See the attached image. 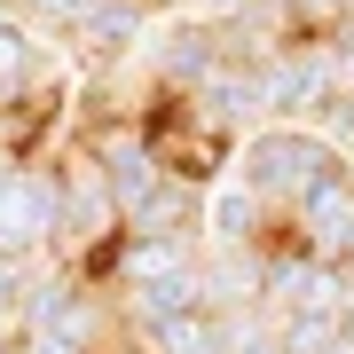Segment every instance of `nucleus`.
<instances>
[{"instance_id": "obj_7", "label": "nucleus", "mask_w": 354, "mask_h": 354, "mask_svg": "<svg viewBox=\"0 0 354 354\" xmlns=\"http://www.w3.org/2000/svg\"><path fill=\"white\" fill-rule=\"evenodd\" d=\"M134 346L142 354H228V315H221V307H189V315L142 330Z\"/></svg>"}, {"instance_id": "obj_6", "label": "nucleus", "mask_w": 354, "mask_h": 354, "mask_svg": "<svg viewBox=\"0 0 354 354\" xmlns=\"http://www.w3.org/2000/svg\"><path fill=\"white\" fill-rule=\"evenodd\" d=\"M276 236H283V213L260 189H244L236 174H221L213 189H205V244H221V252H252V244H276Z\"/></svg>"}, {"instance_id": "obj_3", "label": "nucleus", "mask_w": 354, "mask_h": 354, "mask_svg": "<svg viewBox=\"0 0 354 354\" xmlns=\"http://www.w3.org/2000/svg\"><path fill=\"white\" fill-rule=\"evenodd\" d=\"M330 95H339V48H330V39H291L276 64L260 71L268 127H315Z\"/></svg>"}, {"instance_id": "obj_1", "label": "nucleus", "mask_w": 354, "mask_h": 354, "mask_svg": "<svg viewBox=\"0 0 354 354\" xmlns=\"http://www.w3.org/2000/svg\"><path fill=\"white\" fill-rule=\"evenodd\" d=\"M339 158H346V150H330L315 127H260V134L236 150V165H228V174H236L244 189H260V197L291 221V205L307 197V181H315L323 165H339Z\"/></svg>"}, {"instance_id": "obj_8", "label": "nucleus", "mask_w": 354, "mask_h": 354, "mask_svg": "<svg viewBox=\"0 0 354 354\" xmlns=\"http://www.w3.org/2000/svg\"><path fill=\"white\" fill-rule=\"evenodd\" d=\"M102 8H111V0H32L24 16H32V24H39V32L55 39V48H71V39L87 32V24H95Z\"/></svg>"}, {"instance_id": "obj_2", "label": "nucleus", "mask_w": 354, "mask_h": 354, "mask_svg": "<svg viewBox=\"0 0 354 354\" xmlns=\"http://www.w3.org/2000/svg\"><path fill=\"white\" fill-rule=\"evenodd\" d=\"M55 228H64V181L48 158H8L0 174V252H48L55 260Z\"/></svg>"}, {"instance_id": "obj_10", "label": "nucleus", "mask_w": 354, "mask_h": 354, "mask_svg": "<svg viewBox=\"0 0 354 354\" xmlns=\"http://www.w3.org/2000/svg\"><path fill=\"white\" fill-rule=\"evenodd\" d=\"M118 354H142V346H118Z\"/></svg>"}, {"instance_id": "obj_9", "label": "nucleus", "mask_w": 354, "mask_h": 354, "mask_svg": "<svg viewBox=\"0 0 354 354\" xmlns=\"http://www.w3.org/2000/svg\"><path fill=\"white\" fill-rule=\"evenodd\" d=\"M260 0H189V8L181 16H197V24H213V32H228V24H244V16H252Z\"/></svg>"}, {"instance_id": "obj_5", "label": "nucleus", "mask_w": 354, "mask_h": 354, "mask_svg": "<svg viewBox=\"0 0 354 354\" xmlns=\"http://www.w3.org/2000/svg\"><path fill=\"white\" fill-rule=\"evenodd\" d=\"M64 87V64H55V39L32 24V16H0V111L24 118L39 95ZM32 127V118H24Z\"/></svg>"}, {"instance_id": "obj_4", "label": "nucleus", "mask_w": 354, "mask_h": 354, "mask_svg": "<svg viewBox=\"0 0 354 354\" xmlns=\"http://www.w3.org/2000/svg\"><path fill=\"white\" fill-rule=\"evenodd\" d=\"M221 64H228V55H221V32L197 24V16H165L158 39H150V87H158V102H189Z\"/></svg>"}]
</instances>
